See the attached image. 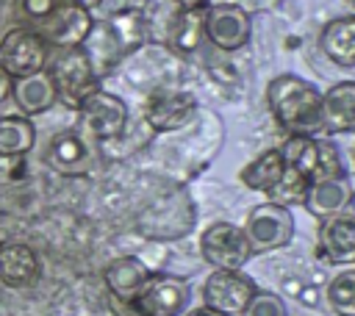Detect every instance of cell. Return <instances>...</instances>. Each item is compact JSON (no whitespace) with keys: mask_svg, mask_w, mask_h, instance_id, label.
Returning a JSON list of instances; mask_svg holds the SVG:
<instances>
[{"mask_svg":"<svg viewBox=\"0 0 355 316\" xmlns=\"http://www.w3.org/2000/svg\"><path fill=\"white\" fill-rule=\"evenodd\" d=\"M266 103L277 125L288 133L316 136L324 130L322 91L300 75H277L266 86Z\"/></svg>","mask_w":355,"mask_h":316,"instance_id":"cell-1","label":"cell"},{"mask_svg":"<svg viewBox=\"0 0 355 316\" xmlns=\"http://www.w3.org/2000/svg\"><path fill=\"white\" fill-rule=\"evenodd\" d=\"M47 72L55 83V94L58 103L78 108L97 86V69L86 53V47H69V50H55V55L50 53L47 61Z\"/></svg>","mask_w":355,"mask_h":316,"instance_id":"cell-2","label":"cell"},{"mask_svg":"<svg viewBox=\"0 0 355 316\" xmlns=\"http://www.w3.org/2000/svg\"><path fill=\"white\" fill-rule=\"evenodd\" d=\"M277 150L283 155V164L291 166V169H297L308 180L327 177V175H341L344 172L338 150L330 141H322L316 136L288 133Z\"/></svg>","mask_w":355,"mask_h":316,"instance_id":"cell-3","label":"cell"},{"mask_svg":"<svg viewBox=\"0 0 355 316\" xmlns=\"http://www.w3.org/2000/svg\"><path fill=\"white\" fill-rule=\"evenodd\" d=\"M241 230L252 247V255L272 252V249L286 247L294 238V213L291 208H283L266 200L247 213Z\"/></svg>","mask_w":355,"mask_h":316,"instance_id":"cell-4","label":"cell"},{"mask_svg":"<svg viewBox=\"0 0 355 316\" xmlns=\"http://www.w3.org/2000/svg\"><path fill=\"white\" fill-rule=\"evenodd\" d=\"M78 119H80V130L97 141H111L119 139L128 128V105L122 97L105 91V89H94L78 108Z\"/></svg>","mask_w":355,"mask_h":316,"instance_id":"cell-5","label":"cell"},{"mask_svg":"<svg viewBox=\"0 0 355 316\" xmlns=\"http://www.w3.org/2000/svg\"><path fill=\"white\" fill-rule=\"evenodd\" d=\"M50 61V44L33 28H11L0 39V67L11 78L42 72Z\"/></svg>","mask_w":355,"mask_h":316,"instance_id":"cell-6","label":"cell"},{"mask_svg":"<svg viewBox=\"0 0 355 316\" xmlns=\"http://www.w3.org/2000/svg\"><path fill=\"white\" fill-rule=\"evenodd\" d=\"M191 302V288L175 274H150L130 308L139 316H183Z\"/></svg>","mask_w":355,"mask_h":316,"instance_id":"cell-7","label":"cell"},{"mask_svg":"<svg viewBox=\"0 0 355 316\" xmlns=\"http://www.w3.org/2000/svg\"><path fill=\"white\" fill-rule=\"evenodd\" d=\"M200 255L214 269H244V263L252 258V247L239 225L214 222L200 236Z\"/></svg>","mask_w":355,"mask_h":316,"instance_id":"cell-8","label":"cell"},{"mask_svg":"<svg viewBox=\"0 0 355 316\" xmlns=\"http://www.w3.org/2000/svg\"><path fill=\"white\" fill-rule=\"evenodd\" d=\"M255 283L244 269H214L202 283V302L225 316H241L255 294Z\"/></svg>","mask_w":355,"mask_h":316,"instance_id":"cell-9","label":"cell"},{"mask_svg":"<svg viewBox=\"0 0 355 316\" xmlns=\"http://www.w3.org/2000/svg\"><path fill=\"white\" fill-rule=\"evenodd\" d=\"M252 36V17L236 3H214L205 6V42L225 53H236L247 47Z\"/></svg>","mask_w":355,"mask_h":316,"instance_id":"cell-10","label":"cell"},{"mask_svg":"<svg viewBox=\"0 0 355 316\" xmlns=\"http://www.w3.org/2000/svg\"><path fill=\"white\" fill-rule=\"evenodd\" d=\"M94 28L92 11L61 3L44 22H39V33L44 36V42L55 50H69V47H83L89 33Z\"/></svg>","mask_w":355,"mask_h":316,"instance_id":"cell-11","label":"cell"},{"mask_svg":"<svg viewBox=\"0 0 355 316\" xmlns=\"http://www.w3.org/2000/svg\"><path fill=\"white\" fill-rule=\"evenodd\" d=\"M44 164L64 177L86 175L92 169V147L80 130H61L47 141Z\"/></svg>","mask_w":355,"mask_h":316,"instance_id":"cell-12","label":"cell"},{"mask_svg":"<svg viewBox=\"0 0 355 316\" xmlns=\"http://www.w3.org/2000/svg\"><path fill=\"white\" fill-rule=\"evenodd\" d=\"M197 111V100L189 91H164L147 100L144 105V119L153 130L158 133H172L180 130L183 125L191 122Z\"/></svg>","mask_w":355,"mask_h":316,"instance_id":"cell-13","label":"cell"},{"mask_svg":"<svg viewBox=\"0 0 355 316\" xmlns=\"http://www.w3.org/2000/svg\"><path fill=\"white\" fill-rule=\"evenodd\" d=\"M352 191L355 188H352V183H349V177L344 172L341 175L316 177V180H311V186L305 191L302 208L316 219H327V216H336V213L349 208Z\"/></svg>","mask_w":355,"mask_h":316,"instance_id":"cell-14","label":"cell"},{"mask_svg":"<svg viewBox=\"0 0 355 316\" xmlns=\"http://www.w3.org/2000/svg\"><path fill=\"white\" fill-rule=\"evenodd\" d=\"M319 255L330 263H355V213L341 211L319 225Z\"/></svg>","mask_w":355,"mask_h":316,"instance_id":"cell-15","label":"cell"},{"mask_svg":"<svg viewBox=\"0 0 355 316\" xmlns=\"http://www.w3.org/2000/svg\"><path fill=\"white\" fill-rule=\"evenodd\" d=\"M42 263L33 247L22 241H0V283L8 288H28L39 280Z\"/></svg>","mask_w":355,"mask_h":316,"instance_id":"cell-16","label":"cell"},{"mask_svg":"<svg viewBox=\"0 0 355 316\" xmlns=\"http://www.w3.org/2000/svg\"><path fill=\"white\" fill-rule=\"evenodd\" d=\"M11 97H14L17 108L22 111V116H28V119L55 108V103H58L55 83H53L47 67L42 72H33V75H25V78H14Z\"/></svg>","mask_w":355,"mask_h":316,"instance_id":"cell-17","label":"cell"},{"mask_svg":"<svg viewBox=\"0 0 355 316\" xmlns=\"http://www.w3.org/2000/svg\"><path fill=\"white\" fill-rule=\"evenodd\" d=\"M150 274H153V272L147 269V263H144L141 258H136V255H122V258H114V261L105 266L103 280H105L108 291H111L116 299H122V302L130 305L133 297L141 291V286L147 283Z\"/></svg>","mask_w":355,"mask_h":316,"instance_id":"cell-18","label":"cell"},{"mask_svg":"<svg viewBox=\"0 0 355 316\" xmlns=\"http://www.w3.org/2000/svg\"><path fill=\"white\" fill-rule=\"evenodd\" d=\"M322 119L330 133H355V80H338L322 94Z\"/></svg>","mask_w":355,"mask_h":316,"instance_id":"cell-19","label":"cell"},{"mask_svg":"<svg viewBox=\"0 0 355 316\" xmlns=\"http://www.w3.org/2000/svg\"><path fill=\"white\" fill-rule=\"evenodd\" d=\"M319 47L336 67H355V14L330 19L319 33Z\"/></svg>","mask_w":355,"mask_h":316,"instance_id":"cell-20","label":"cell"},{"mask_svg":"<svg viewBox=\"0 0 355 316\" xmlns=\"http://www.w3.org/2000/svg\"><path fill=\"white\" fill-rule=\"evenodd\" d=\"M111 44L116 47L119 55H128L133 50H139L144 42H147V19L141 11L136 8H122V11H114L105 22H103Z\"/></svg>","mask_w":355,"mask_h":316,"instance_id":"cell-21","label":"cell"},{"mask_svg":"<svg viewBox=\"0 0 355 316\" xmlns=\"http://www.w3.org/2000/svg\"><path fill=\"white\" fill-rule=\"evenodd\" d=\"M36 144V128L22 114L0 116V158H25Z\"/></svg>","mask_w":355,"mask_h":316,"instance_id":"cell-22","label":"cell"},{"mask_svg":"<svg viewBox=\"0 0 355 316\" xmlns=\"http://www.w3.org/2000/svg\"><path fill=\"white\" fill-rule=\"evenodd\" d=\"M169 42L183 55L200 50L205 42V8H180L169 28Z\"/></svg>","mask_w":355,"mask_h":316,"instance_id":"cell-23","label":"cell"},{"mask_svg":"<svg viewBox=\"0 0 355 316\" xmlns=\"http://www.w3.org/2000/svg\"><path fill=\"white\" fill-rule=\"evenodd\" d=\"M283 169H286V164H283L280 150H266V152H261L258 158H252L241 169V183L247 188H252V191H263L266 194L280 180Z\"/></svg>","mask_w":355,"mask_h":316,"instance_id":"cell-24","label":"cell"},{"mask_svg":"<svg viewBox=\"0 0 355 316\" xmlns=\"http://www.w3.org/2000/svg\"><path fill=\"white\" fill-rule=\"evenodd\" d=\"M308 186H311V180H308L305 175H300L297 169L286 166V169H283V175H280V180H277V183H275V186L266 191V197H269V202L283 205V208L302 205Z\"/></svg>","mask_w":355,"mask_h":316,"instance_id":"cell-25","label":"cell"},{"mask_svg":"<svg viewBox=\"0 0 355 316\" xmlns=\"http://www.w3.org/2000/svg\"><path fill=\"white\" fill-rule=\"evenodd\" d=\"M327 305L338 316H355V269L338 272L324 288Z\"/></svg>","mask_w":355,"mask_h":316,"instance_id":"cell-26","label":"cell"},{"mask_svg":"<svg viewBox=\"0 0 355 316\" xmlns=\"http://www.w3.org/2000/svg\"><path fill=\"white\" fill-rule=\"evenodd\" d=\"M241 316H288V308H286V299L280 294L266 291V288H255V294L247 302V308L241 310Z\"/></svg>","mask_w":355,"mask_h":316,"instance_id":"cell-27","label":"cell"},{"mask_svg":"<svg viewBox=\"0 0 355 316\" xmlns=\"http://www.w3.org/2000/svg\"><path fill=\"white\" fill-rule=\"evenodd\" d=\"M17 6H19L22 17H28L33 22H44L61 6V0H17Z\"/></svg>","mask_w":355,"mask_h":316,"instance_id":"cell-28","label":"cell"},{"mask_svg":"<svg viewBox=\"0 0 355 316\" xmlns=\"http://www.w3.org/2000/svg\"><path fill=\"white\" fill-rule=\"evenodd\" d=\"M11 83H14V78L0 67V103L11 97Z\"/></svg>","mask_w":355,"mask_h":316,"instance_id":"cell-29","label":"cell"},{"mask_svg":"<svg viewBox=\"0 0 355 316\" xmlns=\"http://www.w3.org/2000/svg\"><path fill=\"white\" fill-rule=\"evenodd\" d=\"M61 3H69V6H78V8H86V11H94L103 0H61Z\"/></svg>","mask_w":355,"mask_h":316,"instance_id":"cell-30","label":"cell"},{"mask_svg":"<svg viewBox=\"0 0 355 316\" xmlns=\"http://www.w3.org/2000/svg\"><path fill=\"white\" fill-rule=\"evenodd\" d=\"M178 8H205L211 0H175Z\"/></svg>","mask_w":355,"mask_h":316,"instance_id":"cell-31","label":"cell"},{"mask_svg":"<svg viewBox=\"0 0 355 316\" xmlns=\"http://www.w3.org/2000/svg\"><path fill=\"white\" fill-rule=\"evenodd\" d=\"M186 316H225V313H219V310H211V308H194L191 313H186Z\"/></svg>","mask_w":355,"mask_h":316,"instance_id":"cell-32","label":"cell"},{"mask_svg":"<svg viewBox=\"0 0 355 316\" xmlns=\"http://www.w3.org/2000/svg\"><path fill=\"white\" fill-rule=\"evenodd\" d=\"M349 208H352V213H355V191H352V200H349Z\"/></svg>","mask_w":355,"mask_h":316,"instance_id":"cell-33","label":"cell"},{"mask_svg":"<svg viewBox=\"0 0 355 316\" xmlns=\"http://www.w3.org/2000/svg\"><path fill=\"white\" fill-rule=\"evenodd\" d=\"M349 3H352V8H355V0H349Z\"/></svg>","mask_w":355,"mask_h":316,"instance_id":"cell-34","label":"cell"}]
</instances>
